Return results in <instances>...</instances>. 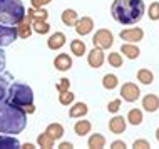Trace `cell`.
I'll return each mask as SVG.
<instances>
[{"label": "cell", "instance_id": "obj_1", "mask_svg": "<svg viewBox=\"0 0 159 149\" xmlns=\"http://www.w3.org/2000/svg\"><path fill=\"white\" fill-rule=\"evenodd\" d=\"M146 14L143 0H114L111 5V15L121 25H136Z\"/></svg>", "mask_w": 159, "mask_h": 149}, {"label": "cell", "instance_id": "obj_2", "mask_svg": "<svg viewBox=\"0 0 159 149\" xmlns=\"http://www.w3.org/2000/svg\"><path fill=\"white\" fill-rule=\"evenodd\" d=\"M27 126V114L10 102H0V133L20 134Z\"/></svg>", "mask_w": 159, "mask_h": 149}, {"label": "cell", "instance_id": "obj_3", "mask_svg": "<svg viewBox=\"0 0 159 149\" xmlns=\"http://www.w3.org/2000/svg\"><path fill=\"white\" fill-rule=\"evenodd\" d=\"M7 102L12 106H17L24 111L25 114H34L35 112V106H34V91L30 86L24 82H12L8 89Z\"/></svg>", "mask_w": 159, "mask_h": 149}, {"label": "cell", "instance_id": "obj_4", "mask_svg": "<svg viewBox=\"0 0 159 149\" xmlns=\"http://www.w3.org/2000/svg\"><path fill=\"white\" fill-rule=\"evenodd\" d=\"M22 0H0V24L17 25L25 17Z\"/></svg>", "mask_w": 159, "mask_h": 149}, {"label": "cell", "instance_id": "obj_5", "mask_svg": "<svg viewBox=\"0 0 159 149\" xmlns=\"http://www.w3.org/2000/svg\"><path fill=\"white\" fill-rule=\"evenodd\" d=\"M92 44H94V47L102 49V50L111 49L114 45V34L109 29H99L92 37Z\"/></svg>", "mask_w": 159, "mask_h": 149}, {"label": "cell", "instance_id": "obj_6", "mask_svg": "<svg viewBox=\"0 0 159 149\" xmlns=\"http://www.w3.org/2000/svg\"><path fill=\"white\" fill-rule=\"evenodd\" d=\"M17 39V29L15 25H3L0 24V47H8Z\"/></svg>", "mask_w": 159, "mask_h": 149}, {"label": "cell", "instance_id": "obj_7", "mask_svg": "<svg viewBox=\"0 0 159 149\" xmlns=\"http://www.w3.org/2000/svg\"><path fill=\"white\" fill-rule=\"evenodd\" d=\"M119 37L124 40V42H131V44H137L144 39V30L141 27H127L121 30Z\"/></svg>", "mask_w": 159, "mask_h": 149}, {"label": "cell", "instance_id": "obj_8", "mask_svg": "<svg viewBox=\"0 0 159 149\" xmlns=\"http://www.w3.org/2000/svg\"><path fill=\"white\" fill-rule=\"evenodd\" d=\"M121 97L126 102H136L141 97V89L134 82H126L121 87Z\"/></svg>", "mask_w": 159, "mask_h": 149}, {"label": "cell", "instance_id": "obj_9", "mask_svg": "<svg viewBox=\"0 0 159 149\" xmlns=\"http://www.w3.org/2000/svg\"><path fill=\"white\" fill-rule=\"evenodd\" d=\"M74 27H75L77 35L85 37L94 30V20H92V17H79Z\"/></svg>", "mask_w": 159, "mask_h": 149}, {"label": "cell", "instance_id": "obj_10", "mask_svg": "<svg viewBox=\"0 0 159 149\" xmlns=\"http://www.w3.org/2000/svg\"><path fill=\"white\" fill-rule=\"evenodd\" d=\"M106 62V55H104V50L102 49H97L94 47L91 52L87 54V64L92 67V69H99L102 67V64Z\"/></svg>", "mask_w": 159, "mask_h": 149}, {"label": "cell", "instance_id": "obj_11", "mask_svg": "<svg viewBox=\"0 0 159 149\" xmlns=\"http://www.w3.org/2000/svg\"><path fill=\"white\" fill-rule=\"evenodd\" d=\"M66 34L64 32H54L50 34V37L47 39V47H49L50 50H61L64 45H66Z\"/></svg>", "mask_w": 159, "mask_h": 149}, {"label": "cell", "instance_id": "obj_12", "mask_svg": "<svg viewBox=\"0 0 159 149\" xmlns=\"http://www.w3.org/2000/svg\"><path fill=\"white\" fill-rule=\"evenodd\" d=\"M15 29H17V37H20V39H29L34 32L32 30V20L25 15L24 19L15 25Z\"/></svg>", "mask_w": 159, "mask_h": 149}, {"label": "cell", "instance_id": "obj_13", "mask_svg": "<svg viewBox=\"0 0 159 149\" xmlns=\"http://www.w3.org/2000/svg\"><path fill=\"white\" fill-rule=\"evenodd\" d=\"M54 67L61 72H67L72 69V57L69 54H59L57 57L54 59Z\"/></svg>", "mask_w": 159, "mask_h": 149}, {"label": "cell", "instance_id": "obj_14", "mask_svg": "<svg viewBox=\"0 0 159 149\" xmlns=\"http://www.w3.org/2000/svg\"><path fill=\"white\" fill-rule=\"evenodd\" d=\"M141 104H143V109L146 112H156L159 109V96L156 94H146L143 97V101H141Z\"/></svg>", "mask_w": 159, "mask_h": 149}, {"label": "cell", "instance_id": "obj_15", "mask_svg": "<svg viewBox=\"0 0 159 149\" xmlns=\"http://www.w3.org/2000/svg\"><path fill=\"white\" fill-rule=\"evenodd\" d=\"M89 112V107L85 102H72L70 104V109H69V116L72 119H80V117H85Z\"/></svg>", "mask_w": 159, "mask_h": 149}, {"label": "cell", "instance_id": "obj_16", "mask_svg": "<svg viewBox=\"0 0 159 149\" xmlns=\"http://www.w3.org/2000/svg\"><path fill=\"white\" fill-rule=\"evenodd\" d=\"M126 127H127V121L122 116H114L109 121V131L112 134H122L126 131Z\"/></svg>", "mask_w": 159, "mask_h": 149}, {"label": "cell", "instance_id": "obj_17", "mask_svg": "<svg viewBox=\"0 0 159 149\" xmlns=\"http://www.w3.org/2000/svg\"><path fill=\"white\" fill-rule=\"evenodd\" d=\"M10 84H12V74H8V72H5V74H0V102L7 101Z\"/></svg>", "mask_w": 159, "mask_h": 149}, {"label": "cell", "instance_id": "obj_18", "mask_svg": "<svg viewBox=\"0 0 159 149\" xmlns=\"http://www.w3.org/2000/svg\"><path fill=\"white\" fill-rule=\"evenodd\" d=\"M0 149H20V142L15 136L2 134L0 136Z\"/></svg>", "mask_w": 159, "mask_h": 149}, {"label": "cell", "instance_id": "obj_19", "mask_svg": "<svg viewBox=\"0 0 159 149\" xmlns=\"http://www.w3.org/2000/svg\"><path fill=\"white\" fill-rule=\"evenodd\" d=\"M121 54H122V55H126V57H127V59H131V61H134V59L139 57L141 50H139V47H137L136 44L126 42V44H122V45H121Z\"/></svg>", "mask_w": 159, "mask_h": 149}, {"label": "cell", "instance_id": "obj_20", "mask_svg": "<svg viewBox=\"0 0 159 149\" xmlns=\"http://www.w3.org/2000/svg\"><path fill=\"white\" fill-rule=\"evenodd\" d=\"M91 129H92V124H91V121H87V119H82L80 117V121H75V124H74V133L77 136H87L89 133H91Z\"/></svg>", "mask_w": 159, "mask_h": 149}, {"label": "cell", "instance_id": "obj_21", "mask_svg": "<svg viewBox=\"0 0 159 149\" xmlns=\"http://www.w3.org/2000/svg\"><path fill=\"white\" fill-rule=\"evenodd\" d=\"M25 15L30 20H47L49 19V12L44 7H39V8L32 7V8H29V12H25Z\"/></svg>", "mask_w": 159, "mask_h": 149}, {"label": "cell", "instance_id": "obj_22", "mask_svg": "<svg viewBox=\"0 0 159 149\" xmlns=\"http://www.w3.org/2000/svg\"><path fill=\"white\" fill-rule=\"evenodd\" d=\"M62 24L67 25V27H74L77 19H79V14L74 10V8H66V10L62 12Z\"/></svg>", "mask_w": 159, "mask_h": 149}, {"label": "cell", "instance_id": "obj_23", "mask_svg": "<svg viewBox=\"0 0 159 149\" xmlns=\"http://www.w3.org/2000/svg\"><path fill=\"white\" fill-rule=\"evenodd\" d=\"M106 138L102 134H91L89 136V139H87V146L91 147V149H102V147H106Z\"/></svg>", "mask_w": 159, "mask_h": 149}, {"label": "cell", "instance_id": "obj_24", "mask_svg": "<svg viewBox=\"0 0 159 149\" xmlns=\"http://www.w3.org/2000/svg\"><path fill=\"white\" fill-rule=\"evenodd\" d=\"M37 144H39V147H42V149H50V147H54L55 139L49 133H42V134H39V138H37Z\"/></svg>", "mask_w": 159, "mask_h": 149}, {"label": "cell", "instance_id": "obj_25", "mask_svg": "<svg viewBox=\"0 0 159 149\" xmlns=\"http://www.w3.org/2000/svg\"><path fill=\"white\" fill-rule=\"evenodd\" d=\"M136 77L141 84H144V86H151V84L154 82V74L149 69H139Z\"/></svg>", "mask_w": 159, "mask_h": 149}, {"label": "cell", "instance_id": "obj_26", "mask_svg": "<svg viewBox=\"0 0 159 149\" xmlns=\"http://www.w3.org/2000/svg\"><path fill=\"white\" fill-rule=\"evenodd\" d=\"M117 86H119V79L116 74H106L104 77H102V87H104L106 91H114Z\"/></svg>", "mask_w": 159, "mask_h": 149}, {"label": "cell", "instance_id": "obj_27", "mask_svg": "<svg viewBox=\"0 0 159 149\" xmlns=\"http://www.w3.org/2000/svg\"><path fill=\"white\" fill-rule=\"evenodd\" d=\"M45 133H49L55 141H59V139H62V136H64V126L59 124V122H52V124L47 126Z\"/></svg>", "mask_w": 159, "mask_h": 149}, {"label": "cell", "instance_id": "obj_28", "mask_svg": "<svg viewBox=\"0 0 159 149\" xmlns=\"http://www.w3.org/2000/svg\"><path fill=\"white\" fill-rule=\"evenodd\" d=\"M126 121L129 122V124H132V126H139L141 122H143V111L141 109H131L127 112Z\"/></svg>", "mask_w": 159, "mask_h": 149}, {"label": "cell", "instance_id": "obj_29", "mask_svg": "<svg viewBox=\"0 0 159 149\" xmlns=\"http://www.w3.org/2000/svg\"><path fill=\"white\" fill-rule=\"evenodd\" d=\"M32 30L40 35H45L50 32V25L47 24V20H32Z\"/></svg>", "mask_w": 159, "mask_h": 149}, {"label": "cell", "instance_id": "obj_30", "mask_svg": "<svg viewBox=\"0 0 159 149\" xmlns=\"http://www.w3.org/2000/svg\"><path fill=\"white\" fill-rule=\"evenodd\" d=\"M70 52L74 54L75 57H82V55L85 54V44H84V40H80V39L70 40Z\"/></svg>", "mask_w": 159, "mask_h": 149}, {"label": "cell", "instance_id": "obj_31", "mask_svg": "<svg viewBox=\"0 0 159 149\" xmlns=\"http://www.w3.org/2000/svg\"><path fill=\"white\" fill-rule=\"evenodd\" d=\"M107 62H109L111 67H114V69H119V67H122V54L121 52H111L107 55Z\"/></svg>", "mask_w": 159, "mask_h": 149}, {"label": "cell", "instance_id": "obj_32", "mask_svg": "<svg viewBox=\"0 0 159 149\" xmlns=\"http://www.w3.org/2000/svg\"><path fill=\"white\" fill-rule=\"evenodd\" d=\"M74 101H75V94L70 92V89L59 94V104H62V106H70Z\"/></svg>", "mask_w": 159, "mask_h": 149}, {"label": "cell", "instance_id": "obj_33", "mask_svg": "<svg viewBox=\"0 0 159 149\" xmlns=\"http://www.w3.org/2000/svg\"><path fill=\"white\" fill-rule=\"evenodd\" d=\"M148 15H149V20L156 22L159 20V2H152L148 8Z\"/></svg>", "mask_w": 159, "mask_h": 149}, {"label": "cell", "instance_id": "obj_34", "mask_svg": "<svg viewBox=\"0 0 159 149\" xmlns=\"http://www.w3.org/2000/svg\"><path fill=\"white\" fill-rule=\"evenodd\" d=\"M55 89H57V92L61 94V92H66L70 89V80H69L67 77H62L61 80H59V84L55 86Z\"/></svg>", "mask_w": 159, "mask_h": 149}, {"label": "cell", "instance_id": "obj_35", "mask_svg": "<svg viewBox=\"0 0 159 149\" xmlns=\"http://www.w3.org/2000/svg\"><path fill=\"white\" fill-rule=\"evenodd\" d=\"M119 109H121V99H114L107 104V111H109L111 114H116Z\"/></svg>", "mask_w": 159, "mask_h": 149}, {"label": "cell", "instance_id": "obj_36", "mask_svg": "<svg viewBox=\"0 0 159 149\" xmlns=\"http://www.w3.org/2000/svg\"><path fill=\"white\" fill-rule=\"evenodd\" d=\"M132 147L134 149H149L151 147V142L146 141V139H136V141L132 142Z\"/></svg>", "mask_w": 159, "mask_h": 149}, {"label": "cell", "instance_id": "obj_37", "mask_svg": "<svg viewBox=\"0 0 159 149\" xmlns=\"http://www.w3.org/2000/svg\"><path fill=\"white\" fill-rule=\"evenodd\" d=\"M52 2V0H30V3H32V7H45V5H49V3Z\"/></svg>", "mask_w": 159, "mask_h": 149}, {"label": "cell", "instance_id": "obj_38", "mask_svg": "<svg viewBox=\"0 0 159 149\" xmlns=\"http://www.w3.org/2000/svg\"><path fill=\"white\" fill-rule=\"evenodd\" d=\"M7 65V57H5V52H3V49L0 47V72H3Z\"/></svg>", "mask_w": 159, "mask_h": 149}, {"label": "cell", "instance_id": "obj_39", "mask_svg": "<svg viewBox=\"0 0 159 149\" xmlns=\"http://www.w3.org/2000/svg\"><path fill=\"white\" fill-rule=\"evenodd\" d=\"M126 142L121 141V139H117V141H114V142H111V149H126Z\"/></svg>", "mask_w": 159, "mask_h": 149}, {"label": "cell", "instance_id": "obj_40", "mask_svg": "<svg viewBox=\"0 0 159 149\" xmlns=\"http://www.w3.org/2000/svg\"><path fill=\"white\" fill-rule=\"evenodd\" d=\"M72 147H74V144L69 142V141H62L59 144V149H72Z\"/></svg>", "mask_w": 159, "mask_h": 149}, {"label": "cell", "instance_id": "obj_41", "mask_svg": "<svg viewBox=\"0 0 159 149\" xmlns=\"http://www.w3.org/2000/svg\"><path fill=\"white\" fill-rule=\"evenodd\" d=\"M20 147H22V149H35V146H34V144H30V142L20 144Z\"/></svg>", "mask_w": 159, "mask_h": 149}, {"label": "cell", "instance_id": "obj_42", "mask_svg": "<svg viewBox=\"0 0 159 149\" xmlns=\"http://www.w3.org/2000/svg\"><path fill=\"white\" fill-rule=\"evenodd\" d=\"M156 139H157V142H159V127L156 129Z\"/></svg>", "mask_w": 159, "mask_h": 149}]
</instances>
